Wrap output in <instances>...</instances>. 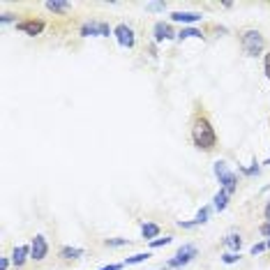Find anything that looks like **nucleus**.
Here are the masks:
<instances>
[{
	"label": "nucleus",
	"instance_id": "1",
	"mask_svg": "<svg viewBox=\"0 0 270 270\" xmlns=\"http://www.w3.org/2000/svg\"><path fill=\"white\" fill-rule=\"evenodd\" d=\"M190 136H192V143L199 150H203V153H213L217 148V134H215V127L210 122L208 113L203 111V107L196 109L194 116H192Z\"/></svg>",
	"mask_w": 270,
	"mask_h": 270
},
{
	"label": "nucleus",
	"instance_id": "2",
	"mask_svg": "<svg viewBox=\"0 0 270 270\" xmlns=\"http://www.w3.org/2000/svg\"><path fill=\"white\" fill-rule=\"evenodd\" d=\"M238 37H240V47H242V51H245L247 56H259V53L263 51V47H265L263 35H261L259 30H254V28H242L240 33H238Z\"/></svg>",
	"mask_w": 270,
	"mask_h": 270
},
{
	"label": "nucleus",
	"instance_id": "3",
	"mask_svg": "<svg viewBox=\"0 0 270 270\" xmlns=\"http://www.w3.org/2000/svg\"><path fill=\"white\" fill-rule=\"evenodd\" d=\"M215 176L219 178V182H222V190L226 192L229 196H231L233 192L238 190V178L233 176L231 171H229V167H226L224 162H217V164H215Z\"/></svg>",
	"mask_w": 270,
	"mask_h": 270
},
{
	"label": "nucleus",
	"instance_id": "4",
	"mask_svg": "<svg viewBox=\"0 0 270 270\" xmlns=\"http://www.w3.org/2000/svg\"><path fill=\"white\" fill-rule=\"evenodd\" d=\"M49 254V245H47V238L44 236H35L33 238V245H30V259L33 261H44Z\"/></svg>",
	"mask_w": 270,
	"mask_h": 270
},
{
	"label": "nucleus",
	"instance_id": "5",
	"mask_svg": "<svg viewBox=\"0 0 270 270\" xmlns=\"http://www.w3.org/2000/svg\"><path fill=\"white\" fill-rule=\"evenodd\" d=\"M16 30H19V33H24V35H30V37H35V35H42L44 21H39V19L19 21V24H16Z\"/></svg>",
	"mask_w": 270,
	"mask_h": 270
},
{
	"label": "nucleus",
	"instance_id": "6",
	"mask_svg": "<svg viewBox=\"0 0 270 270\" xmlns=\"http://www.w3.org/2000/svg\"><path fill=\"white\" fill-rule=\"evenodd\" d=\"M113 35L118 37V42H120V47H127V49H132L134 47V30L130 28V26H125V24H120V26H116V30H113Z\"/></svg>",
	"mask_w": 270,
	"mask_h": 270
},
{
	"label": "nucleus",
	"instance_id": "7",
	"mask_svg": "<svg viewBox=\"0 0 270 270\" xmlns=\"http://www.w3.org/2000/svg\"><path fill=\"white\" fill-rule=\"evenodd\" d=\"M194 256H196V247L194 245H185V247H180V250H178L176 259L169 261V265H173V268H178V265H185V263H190Z\"/></svg>",
	"mask_w": 270,
	"mask_h": 270
},
{
	"label": "nucleus",
	"instance_id": "8",
	"mask_svg": "<svg viewBox=\"0 0 270 270\" xmlns=\"http://www.w3.org/2000/svg\"><path fill=\"white\" fill-rule=\"evenodd\" d=\"M81 35H84V37H88V35L109 37V35H111V28H109L107 24H102V21H90V24H86L84 28H81Z\"/></svg>",
	"mask_w": 270,
	"mask_h": 270
},
{
	"label": "nucleus",
	"instance_id": "9",
	"mask_svg": "<svg viewBox=\"0 0 270 270\" xmlns=\"http://www.w3.org/2000/svg\"><path fill=\"white\" fill-rule=\"evenodd\" d=\"M171 21H180V24H194V21H201V12H173Z\"/></svg>",
	"mask_w": 270,
	"mask_h": 270
},
{
	"label": "nucleus",
	"instance_id": "10",
	"mask_svg": "<svg viewBox=\"0 0 270 270\" xmlns=\"http://www.w3.org/2000/svg\"><path fill=\"white\" fill-rule=\"evenodd\" d=\"M28 254H30V247L28 245L16 247L14 256H12V263H14V268H24V263H26V259H28Z\"/></svg>",
	"mask_w": 270,
	"mask_h": 270
},
{
	"label": "nucleus",
	"instance_id": "11",
	"mask_svg": "<svg viewBox=\"0 0 270 270\" xmlns=\"http://www.w3.org/2000/svg\"><path fill=\"white\" fill-rule=\"evenodd\" d=\"M173 30H171V26L169 24H162V21H159V24H155V39H157V42H162V39H173Z\"/></svg>",
	"mask_w": 270,
	"mask_h": 270
},
{
	"label": "nucleus",
	"instance_id": "12",
	"mask_svg": "<svg viewBox=\"0 0 270 270\" xmlns=\"http://www.w3.org/2000/svg\"><path fill=\"white\" fill-rule=\"evenodd\" d=\"M141 233H143V238H146V240H150V242H153V238H157L159 236V226H157V224H143V226H141Z\"/></svg>",
	"mask_w": 270,
	"mask_h": 270
},
{
	"label": "nucleus",
	"instance_id": "13",
	"mask_svg": "<svg viewBox=\"0 0 270 270\" xmlns=\"http://www.w3.org/2000/svg\"><path fill=\"white\" fill-rule=\"evenodd\" d=\"M58 254H60L63 259H67V261H74V259H79L84 252L76 250V247H60V252H58Z\"/></svg>",
	"mask_w": 270,
	"mask_h": 270
},
{
	"label": "nucleus",
	"instance_id": "14",
	"mask_svg": "<svg viewBox=\"0 0 270 270\" xmlns=\"http://www.w3.org/2000/svg\"><path fill=\"white\" fill-rule=\"evenodd\" d=\"M226 203H229V194H226V192H217V194H215V208H217V210H224V208H226Z\"/></svg>",
	"mask_w": 270,
	"mask_h": 270
},
{
	"label": "nucleus",
	"instance_id": "15",
	"mask_svg": "<svg viewBox=\"0 0 270 270\" xmlns=\"http://www.w3.org/2000/svg\"><path fill=\"white\" fill-rule=\"evenodd\" d=\"M224 245L231 247V250H236V252H240L242 240H240V236H226V238H224Z\"/></svg>",
	"mask_w": 270,
	"mask_h": 270
},
{
	"label": "nucleus",
	"instance_id": "16",
	"mask_svg": "<svg viewBox=\"0 0 270 270\" xmlns=\"http://www.w3.org/2000/svg\"><path fill=\"white\" fill-rule=\"evenodd\" d=\"M150 259V252H141V254H134V256H127L125 263L127 265H134V263H143V261Z\"/></svg>",
	"mask_w": 270,
	"mask_h": 270
},
{
	"label": "nucleus",
	"instance_id": "17",
	"mask_svg": "<svg viewBox=\"0 0 270 270\" xmlns=\"http://www.w3.org/2000/svg\"><path fill=\"white\" fill-rule=\"evenodd\" d=\"M190 37H203V33H201V30H194V28H182L180 33H178V39H190Z\"/></svg>",
	"mask_w": 270,
	"mask_h": 270
},
{
	"label": "nucleus",
	"instance_id": "18",
	"mask_svg": "<svg viewBox=\"0 0 270 270\" xmlns=\"http://www.w3.org/2000/svg\"><path fill=\"white\" fill-rule=\"evenodd\" d=\"M104 245L107 247H122V245H130V240H127V238H107Z\"/></svg>",
	"mask_w": 270,
	"mask_h": 270
},
{
	"label": "nucleus",
	"instance_id": "19",
	"mask_svg": "<svg viewBox=\"0 0 270 270\" xmlns=\"http://www.w3.org/2000/svg\"><path fill=\"white\" fill-rule=\"evenodd\" d=\"M47 10H51V12H67V10H70V3H47Z\"/></svg>",
	"mask_w": 270,
	"mask_h": 270
},
{
	"label": "nucleus",
	"instance_id": "20",
	"mask_svg": "<svg viewBox=\"0 0 270 270\" xmlns=\"http://www.w3.org/2000/svg\"><path fill=\"white\" fill-rule=\"evenodd\" d=\"M173 240V236H164V238H157V240L150 242V247H162V245H169Z\"/></svg>",
	"mask_w": 270,
	"mask_h": 270
},
{
	"label": "nucleus",
	"instance_id": "21",
	"mask_svg": "<svg viewBox=\"0 0 270 270\" xmlns=\"http://www.w3.org/2000/svg\"><path fill=\"white\" fill-rule=\"evenodd\" d=\"M208 213H210L208 208H201V210H199V215H196V219H194V224H203L205 219H208Z\"/></svg>",
	"mask_w": 270,
	"mask_h": 270
},
{
	"label": "nucleus",
	"instance_id": "22",
	"mask_svg": "<svg viewBox=\"0 0 270 270\" xmlns=\"http://www.w3.org/2000/svg\"><path fill=\"white\" fill-rule=\"evenodd\" d=\"M263 70H265V76H268V81H270V53H265V58H263Z\"/></svg>",
	"mask_w": 270,
	"mask_h": 270
},
{
	"label": "nucleus",
	"instance_id": "23",
	"mask_svg": "<svg viewBox=\"0 0 270 270\" xmlns=\"http://www.w3.org/2000/svg\"><path fill=\"white\" fill-rule=\"evenodd\" d=\"M238 259H240L238 254H224V256H222V261H224V263H236Z\"/></svg>",
	"mask_w": 270,
	"mask_h": 270
},
{
	"label": "nucleus",
	"instance_id": "24",
	"mask_svg": "<svg viewBox=\"0 0 270 270\" xmlns=\"http://www.w3.org/2000/svg\"><path fill=\"white\" fill-rule=\"evenodd\" d=\"M265 250V242H259V245H254V247H252V254H261V252H263Z\"/></svg>",
	"mask_w": 270,
	"mask_h": 270
},
{
	"label": "nucleus",
	"instance_id": "25",
	"mask_svg": "<svg viewBox=\"0 0 270 270\" xmlns=\"http://www.w3.org/2000/svg\"><path fill=\"white\" fill-rule=\"evenodd\" d=\"M259 231H261V236H268V238H270V222L261 224V229H259Z\"/></svg>",
	"mask_w": 270,
	"mask_h": 270
},
{
	"label": "nucleus",
	"instance_id": "26",
	"mask_svg": "<svg viewBox=\"0 0 270 270\" xmlns=\"http://www.w3.org/2000/svg\"><path fill=\"white\" fill-rule=\"evenodd\" d=\"M99 270H122V263H113V265H107V268H99Z\"/></svg>",
	"mask_w": 270,
	"mask_h": 270
},
{
	"label": "nucleus",
	"instance_id": "27",
	"mask_svg": "<svg viewBox=\"0 0 270 270\" xmlns=\"http://www.w3.org/2000/svg\"><path fill=\"white\" fill-rule=\"evenodd\" d=\"M7 265H10V261L3 256V259H0V270H7Z\"/></svg>",
	"mask_w": 270,
	"mask_h": 270
},
{
	"label": "nucleus",
	"instance_id": "28",
	"mask_svg": "<svg viewBox=\"0 0 270 270\" xmlns=\"http://www.w3.org/2000/svg\"><path fill=\"white\" fill-rule=\"evenodd\" d=\"M150 10H164V3H153V5H148Z\"/></svg>",
	"mask_w": 270,
	"mask_h": 270
},
{
	"label": "nucleus",
	"instance_id": "29",
	"mask_svg": "<svg viewBox=\"0 0 270 270\" xmlns=\"http://www.w3.org/2000/svg\"><path fill=\"white\" fill-rule=\"evenodd\" d=\"M263 215H265V219H268V222H270V203H268V205H265V210H263Z\"/></svg>",
	"mask_w": 270,
	"mask_h": 270
},
{
	"label": "nucleus",
	"instance_id": "30",
	"mask_svg": "<svg viewBox=\"0 0 270 270\" xmlns=\"http://www.w3.org/2000/svg\"><path fill=\"white\" fill-rule=\"evenodd\" d=\"M265 247H270V238H268V242H265Z\"/></svg>",
	"mask_w": 270,
	"mask_h": 270
}]
</instances>
